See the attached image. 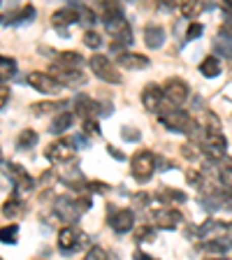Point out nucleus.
Returning <instances> with one entry per match:
<instances>
[{
    "label": "nucleus",
    "instance_id": "obj_29",
    "mask_svg": "<svg viewBox=\"0 0 232 260\" xmlns=\"http://www.w3.org/2000/svg\"><path fill=\"white\" fill-rule=\"evenodd\" d=\"M32 14H35V7H32V5H23L21 10L16 12V14L7 16V21H10V23H21V21H26V19H30Z\"/></svg>",
    "mask_w": 232,
    "mask_h": 260
},
{
    "label": "nucleus",
    "instance_id": "obj_2",
    "mask_svg": "<svg viewBox=\"0 0 232 260\" xmlns=\"http://www.w3.org/2000/svg\"><path fill=\"white\" fill-rule=\"evenodd\" d=\"M156 165H158V158H156V153L149 151V149H142V151H137L135 156L130 158V170H132V177H135L140 184H146V181L153 177Z\"/></svg>",
    "mask_w": 232,
    "mask_h": 260
},
{
    "label": "nucleus",
    "instance_id": "obj_20",
    "mask_svg": "<svg viewBox=\"0 0 232 260\" xmlns=\"http://www.w3.org/2000/svg\"><path fill=\"white\" fill-rule=\"evenodd\" d=\"M230 246H232V242L227 237H214V239H207L200 249L207 251L209 255H221V253H225Z\"/></svg>",
    "mask_w": 232,
    "mask_h": 260
},
{
    "label": "nucleus",
    "instance_id": "obj_46",
    "mask_svg": "<svg viewBox=\"0 0 232 260\" xmlns=\"http://www.w3.org/2000/svg\"><path fill=\"white\" fill-rule=\"evenodd\" d=\"M225 207H227V209L232 211V193H230V195H227V198H225Z\"/></svg>",
    "mask_w": 232,
    "mask_h": 260
},
{
    "label": "nucleus",
    "instance_id": "obj_24",
    "mask_svg": "<svg viewBox=\"0 0 232 260\" xmlns=\"http://www.w3.org/2000/svg\"><path fill=\"white\" fill-rule=\"evenodd\" d=\"M23 202L19 200V198H10V200H5V205H3V214H5L7 218H16V216H21L23 214Z\"/></svg>",
    "mask_w": 232,
    "mask_h": 260
},
{
    "label": "nucleus",
    "instance_id": "obj_5",
    "mask_svg": "<svg viewBox=\"0 0 232 260\" xmlns=\"http://www.w3.org/2000/svg\"><path fill=\"white\" fill-rule=\"evenodd\" d=\"M88 65H91V70L95 72V77H100L103 81H107V84H121L119 70H116V65H114L107 56H103V54L91 56Z\"/></svg>",
    "mask_w": 232,
    "mask_h": 260
},
{
    "label": "nucleus",
    "instance_id": "obj_11",
    "mask_svg": "<svg viewBox=\"0 0 232 260\" xmlns=\"http://www.w3.org/2000/svg\"><path fill=\"white\" fill-rule=\"evenodd\" d=\"M100 112H103V105L93 100L91 95L75 98V114H79L84 121H93L95 116H100Z\"/></svg>",
    "mask_w": 232,
    "mask_h": 260
},
{
    "label": "nucleus",
    "instance_id": "obj_35",
    "mask_svg": "<svg viewBox=\"0 0 232 260\" xmlns=\"http://www.w3.org/2000/svg\"><path fill=\"white\" fill-rule=\"evenodd\" d=\"M162 200H170V202H186V193H181V190H172V188H165V190H162Z\"/></svg>",
    "mask_w": 232,
    "mask_h": 260
},
{
    "label": "nucleus",
    "instance_id": "obj_34",
    "mask_svg": "<svg viewBox=\"0 0 232 260\" xmlns=\"http://www.w3.org/2000/svg\"><path fill=\"white\" fill-rule=\"evenodd\" d=\"M84 260H109V255H107V251H105L103 246H91Z\"/></svg>",
    "mask_w": 232,
    "mask_h": 260
},
{
    "label": "nucleus",
    "instance_id": "obj_31",
    "mask_svg": "<svg viewBox=\"0 0 232 260\" xmlns=\"http://www.w3.org/2000/svg\"><path fill=\"white\" fill-rule=\"evenodd\" d=\"M84 44L91 49H97V47H103V35L95 30H86L84 32Z\"/></svg>",
    "mask_w": 232,
    "mask_h": 260
},
{
    "label": "nucleus",
    "instance_id": "obj_16",
    "mask_svg": "<svg viewBox=\"0 0 232 260\" xmlns=\"http://www.w3.org/2000/svg\"><path fill=\"white\" fill-rule=\"evenodd\" d=\"M116 63L125 70H146L149 68V58L144 54H135V51H123L116 56Z\"/></svg>",
    "mask_w": 232,
    "mask_h": 260
},
{
    "label": "nucleus",
    "instance_id": "obj_4",
    "mask_svg": "<svg viewBox=\"0 0 232 260\" xmlns=\"http://www.w3.org/2000/svg\"><path fill=\"white\" fill-rule=\"evenodd\" d=\"M200 144H202V151L207 153L209 160H223V158H225L227 142H225V137L221 135V130H218V133H214V130H205Z\"/></svg>",
    "mask_w": 232,
    "mask_h": 260
},
{
    "label": "nucleus",
    "instance_id": "obj_1",
    "mask_svg": "<svg viewBox=\"0 0 232 260\" xmlns=\"http://www.w3.org/2000/svg\"><path fill=\"white\" fill-rule=\"evenodd\" d=\"M162 121V125L170 130H174V133H186V135H193L195 130H197V121L190 116L188 112H184V109H168V112H160L158 114Z\"/></svg>",
    "mask_w": 232,
    "mask_h": 260
},
{
    "label": "nucleus",
    "instance_id": "obj_18",
    "mask_svg": "<svg viewBox=\"0 0 232 260\" xmlns=\"http://www.w3.org/2000/svg\"><path fill=\"white\" fill-rule=\"evenodd\" d=\"M144 44L149 49H160L165 44V28L158 23H149L144 28Z\"/></svg>",
    "mask_w": 232,
    "mask_h": 260
},
{
    "label": "nucleus",
    "instance_id": "obj_41",
    "mask_svg": "<svg viewBox=\"0 0 232 260\" xmlns=\"http://www.w3.org/2000/svg\"><path fill=\"white\" fill-rule=\"evenodd\" d=\"M84 130L86 133H91V135H100V130H97V121H84Z\"/></svg>",
    "mask_w": 232,
    "mask_h": 260
},
{
    "label": "nucleus",
    "instance_id": "obj_25",
    "mask_svg": "<svg viewBox=\"0 0 232 260\" xmlns=\"http://www.w3.org/2000/svg\"><path fill=\"white\" fill-rule=\"evenodd\" d=\"M214 54H216V58H232V40L218 35L214 40Z\"/></svg>",
    "mask_w": 232,
    "mask_h": 260
},
{
    "label": "nucleus",
    "instance_id": "obj_39",
    "mask_svg": "<svg viewBox=\"0 0 232 260\" xmlns=\"http://www.w3.org/2000/svg\"><path fill=\"white\" fill-rule=\"evenodd\" d=\"M88 186H91L95 193H107L109 190V184H105V181H88Z\"/></svg>",
    "mask_w": 232,
    "mask_h": 260
},
{
    "label": "nucleus",
    "instance_id": "obj_49",
    "mask_svg": "<svg viewBox=\"0 0 232 260\" xmlns=\"http://www.w3.org/2000/svg\"><path fill=\"white\" fill-rule=\"evenodd\" d=\"M0 260H3V258H0Z\"/></svg>",
    "mask_w": 232,
    "mask_h": 260
},
{
    "label": "nucleus",
    "instance_id": "obj_37",
    "mask_svg": "<svg viewBox=\"0 0 232 260\" xmlns=\"http://www.w3.org/2000/svg\"><path fill=\"white\" fill-rule=\"evenodd\" d=\"M153 235V228L151 225H142L140 230L135 233V237H137V242H144V239H149Z\"/></svg>",
    "mask_w": 232,
    "mask_h": 260
},
{
    "label": "nucleus",
    "instance_id": "obj_44",
    "mask_svg": "<svg viewBox=\"0 0 232 260\" xmlns=\"http://www.w3.org/2000/svg\"><path fill=\"white\" fill-rule=\"evenodd\" d=\"M132 258H135V260H158V258H151V255H146L144 251H140V249L132 253Z\"/></svg>",
    "mask_w": 232,
    "mask_h": 260
},
{
    "label": "nucleus",
    "instance_id": "obj_8",
    "mask_svg": "<svg viewBox=\"0 0 232 260\" xmlns=\"http://www.w3.org/2000/svg\"><path fill=\"white\" fill-rule=\"evenodd\" d=\"M162 95L172 107H179V105H184L188 100L190 88L184 79H168V84L162 86Z\"/></svg>",
    "mask_w": 232,
    "mask_h": 260
},
{
    "label": "nucleus",
    "instance_id": "obj_38",
    "mask_svg": "<svg viewBox=\"0 0 232 260\" xmlns=\"http://www.w3.org/2000/svg\"><path fill=\"white\" fill-rule=\"evenodd\" d=\"M75 202H77V207H79V211H88V209H91V198H88V195H79Z\"/></svg>",
    "mask_w": 232,
    "mask_h": 260
},
{
    "label": "nucleus",
    "instance_id": "obj_33",
    "mask_svg": "<svg viewBox=\"0 0 232 260\" xmlns=\"http://www.w3.org/2000/svg\"><path fill=\"white\" fill-rule=\"evenodd\" d=\"M79 21L86 23V26H93V23L97 21V16L93 14L91 7H79Z\"/></svg>",
    "mask_w": 232,
    "mask_h": 260
},
{
    "label": "nucleus",
    "instance_id": "obj_48",
    "mask_svg": "<svg viewBox=\"0 0 232 260\" xmlns=\"http://www.w3.org/2000/svg\"><path fill=\"white\" fill-rule=\"evenodd\" d=\"M0 162H3V149H0Z\"/></svg>",
    "mask_w": 232,
    "mask_h": 260
},
{
    "label": "nucleus",
    "instance_id": "obj_17",
    "mask_svg": "<svg viewBox=\"0 0 232 260\" xmlns=\"http://www.w3.org/2000/svg\"><path fill=\"white\" fill-rule=\"evenodd\" d=\"M54 209L65 223H77V218H79V214H81L79 207H77V202L70 200V198H58Z\"/></svg>",
    "mask_w": 232,
    "mask_h": 260
},
{
    "label": "nucleus",
    "instance_id": "obj_32",
    "mask_svg": "<svg viewBox=\"0 0 232 260\" xmlns=\"http://www.w3.org/2000/svg\"><path fill=\"white\" fill-rule=\"evenodd\" d=\"M218 181H221V186H225V188H232V165H223V168L218 170Z\"/></svg>",
    "mask_w": 232,
    "mask_h": 260
},
{
    "label": "nucleus",
    "instance_id": "obj_13",
    "mask_svg": "<svg viewBox=\"0 0 232 260\" xmlns=\"http://www.w3.org/2000/svg\"><path fill=\"white\" fill-rule=\"evenodd\" d=\"M26 81H28V86H32L40 93H54L56 88H58L56 79L49 75V72H30V75L26 77Z\"/></svg>",
    "mask_w": 232,
    "mask_h": 260
},
{
    "label": "nucleus",
    "instance_id": "obj_45",
    "mask_svg": "<svg viewBox=\"0 0 232 260\" xmlns=\"http://www.w3.org/2000/svg\"><path fill=\"white\" fill-rule=\"evenodd\" d=\"M109 153H112L114 158H121V160H123V158H125V156H123V151H116L114 146H109Z\"/></svg>",
    "mask_w": 232,
    "mask_h": 260
},
{
    "label": "nucleus",
    "instance_id": "obj_23",
    "mask_svg": "<svg viewBox=\"0 0 232 260\" xmlns=\"http://www.w3.org/2000/svg\"><path fill=\"white\" fill-rule=\"evenodd\" d=\"M14 72H16V60L12 56H0V84L12 79Z\"/></svg>",
    "mask_w": 232,
    "mask_h": 260
},
{
    "label": "nucleus",
    "instance_id": "obj_40",
    "mask_svg": "<svg viewBox=\"0 0 232 260\" xmlns=\"http://www.w3.org/2000/svg\"><path fill=\"white\" fill-rule=\"evenodd\" d=\"M7 100H10V88L5 84H0V109L7 105Z\"/></svg>",
    "mask_w": 232,
    "mask_h": 260
},
{
    "label": "nucleus",
    "instance_id": "obj_12",
    "mask_svg": "<svg viewBox=\"0 0 232 260\" xmlns=\"http://www.w3.org/2000/svg\"><path fill=\"white\" fill-rule=\"evenodd\" d=\"M107 221L114 233H128L135 225V214H132V209H114V211H109Z\"/></svg>",
    "mask_w": 232,
    "mask_h": 260
},
{
    "label": "nucleus",
    "instance_id": "obj_27",
    "mask_svg": "<svg viewBox=\"0 0 232 260\" xmlns=\"http://www.w3.org/2000/svg\"><path fill=\"white\" fill-rule=\"evenodd\" d=\"M16 144H19V149H30V146L38 144V133L32 128H26L21 130V135H19V140H16Z\"/></svg>",
    "mask_w": 232,
    "mask_h": 260
},
{
    "label": "nucleus",
    "instance_id": "obj_28",
    "mask_svg": "<svg viewBox=\"0 0 232 260\" xmlns=\"http://www.w3.org/2000/svg\"><path fill=\"white\" fill-rule=\"evenodd\" d=\"M81 56L77 54V51H63V54H58V65H63V68H72V70H77V65L81 63Z\"/></svg>",
    "mask_w": 232,
    "mask_h": 260
},
{
    "label": "nucleus",
    "instance_id": "obj_42",
    "mask_svg": "<svg viewBox=\"0 0 232 260\" xmlns=\"http://www.w3.org/2000/svg\"><path fill=\"white\" fill-rule=\"evenodd\" d=\"M221 38H227V40H232V23H223L221 26V32H218Z\"/></svg>",
    "mask_w": 232,
    "mask_h": 260
},
{
    "label": "nucleus",
    "instance_id": "obj_15",
    "mask_svg": "<svg viewBox=\"0 0 232 260\" xmlns=\"http://www.w3.org/2000/svg\"><path fill=\"white\" fill-rule=\"evenodd\" d=\"M75 21H79V5H68V7H60L58 12H54L51 14V23H54L56 28H63V26H70V23H75Z\"/></svg>",
    "mask_w": 232,
    "mask_h": 260
},
{
    "label": "nucleus",
    "instance_id": "obj_9",
    "mask_svg": "<svg viewBox=\"0 0 232 260\" xmlns=\"http://www.w3.org/2000/svg\"><path fill=\"white\" fill-rule=\"evenodd\" d=\"M44 156H47L51 162H65V160H70V158L75 156V142L68 140V137H60V140L51 142V144L47 146Z\"/></svg>",
    "mask_w": 232,
    "mask_h": 260
},
{
    "label": "nucleus",
    "instance_id": "obj_30",
    "mask_svg": "<svg viewBox=\"0 0 232 260\" xmlns=\"http://www.w3.org/2000/svg\"><path fill=\"white\" fill-rule=\"evenodd\" d=\"M16 237H19V225H5V228H0V242L14 244Z\"/></svg>",
    "mask_w": 232,
    "mask_h": 260
},
{
    "label": "nucleus",
    "instance_id": "obj_43",
    "mask_svg": "<svg viewBox=\"0 0 232 260\" xmlns=\"http://www.w3.org/2000/svg\"><path fill=\"white\" fill-rule=\"evenodd\" d=\"M123 137H125V140H130V142H135L137 137H140V133H137V130H132V128H123Z\"/></svg>",
    "mask_w": 232,
    "mask_h": 260
},
{
    "label": "nucleus",
    "instance_id": "obj_47",
    "mask_svg": "<svg viewBox=\"0 0 232 260\" xmlns=\"http://www.w3.org/2000/svg\"><path fill=\"white\" fill-rule=\"evenodd\" d=\"M205 260H227L225 255H209V258H205Z\"/></svg>",
    "mask_w": 232,
    "mask_h": 260
},
{
    "label": "nucleus",
    "instance_id": "obj_14",
    "mask_svg": "<svg viewBox=\"0 0 232 260\" xmlns=\"http://www.w3.org/2000/svg\"><path fill=\"white\" fill-rule=\"evenodd\" d=\"M162 100H165V95H162V88L158 86V84L144 86V91H142V105H144L149 112H160Z\"/></svg>",
    "mask_w": 232,
    "mask_h": 260
},
{
    "label": "nucleus",
    "instance_id": "obj_6",
    "mask_svg": "<svg viewBox=\"0 0 232 260\" xmlns=\"http://www.w3.org/2000/svg\"><path fill=\"white\" fill-rule=\"evenodd\" d=\"M49 75L56 79V84L60 86H68V88H77L81 84H86V77L81 75L79 70H72V68H63V65H51L49 68Z\"/></svg>",
    "mask_w": 232,
    "mask_h": 260
},
{
    "label": "nucleus",
    "instance_id": "obj_7",
    "mask_svg": "<svg viewBox=\"0 0 232 260\" xmlns=\"http://www.w3.org/2000/svg\"><path fill=\"white\" fill-rule=\"evenodd\" d=\"M5 174L12 179V184H14L16 193H30L35 188V181L32 177L28 174V170H23L19 162H7L5 165Z\"/></svg>",
    "mask_w": 232,
    "mask_h": 260
},
{
    "label": "nucleus",
    "instance_id": "obj_10",
    "mask_svg": "<svg viewBox=\"0 0 232 260\" xmlns=\"http://www.w3.org/2000/svg\"><path fill=\"white\" fill-rule=\"evenodd\" d=\"M181 221H184V216L174 207H162V209L153 211V223H156V228H162V230H174Z\"/></svg>",
    "mask_w": 232,
    "mask_h": 260
},
{
    "label": "nucleus",
    "instance_id": "obj_21",
    "mask_svg": "<svg viewBox=\"0 0 232 260\" xmlns=\"http://www.w3.org/2000/svg\"><path fill=\"white\" fill-rule=\"evenodd\" d=\"M72 123H75V114H70V112H58V114H54V121H51L49 130H51L54 135H60V133H65V130L70 128Z\"/></svg>",
    "mask_w": 232,
    "mask_h": 260
},
{
    "label": "nucleus",
    "instance_id": "obj_19",
    "mask_svg": "<svg viewBox=\"0 0 232 260\" xmlns=\"http://www.w3.org/2000/svg\"><path fill=\"white\" fill-rule=\"evenodd\" d=\"M58 114L65 112V100H42V103H32L30 105V114L42 116V114Z\"/></svg>",
    "mask_w": 232,
    "mask_h": 260
},
{
    "label": "nucleus",
    "instance_id": "obj_36",
    "mask_svg": "<svg viewBox=\"0 0 232 260\" xmlns=\"http://www.w3.org/2000/svg\"><path fill=\"white\" fill-rule=\"evenodd\" d=\"M202 35V23H197V21H193L188 26V32H186V40H197Z\"/></svg>",
    "mask_w": 232,
    "mask_h": 260
},
{
    "label": "nucleus",
    "instance_id": "obj_26",
    "mask_svg": "<svg viewBox=\"0 0 232 260\" xmlns=\"http://www.w3.org/2000/svg\"><path fill=\"white\" fill-rule=\"evenodd\" d=\"M179 12H181L186 19H190V23H193L195 19L205 12V5H202V3H181V5H179Z\"/></svg>",
    "mask_w": 232,
    "mask_h": 260
},
{
    "label": "nucleus",
    "instance_id": "obj_22",
    "mask_svg": "<svg viewBox=\"0 0 232 260\" xmlns=\"http://www.w3.org/2000/svg\"><path fill=\"white\" fill-rule=\"evenodd\" d=\"M200 75L207 77V79H214V77L221 75V60L214 58V56H207L200 63Z\"/></svg>",
    "mask_w": 232,
    "mask_h": 260
},
{
    "label": "nucleus",
    "instance_id": "obj_3",
    "mask_svg": "<svg viewBox=\"0 0 232 260\" xmlns=\"http://www.w3.org/2000/svg\"><path fill=\"white\" fill-rule=\"evenodd\" d=\"M88 244V235L77 225H65L58 233V251L65 255H72L81 251Z\"/></svg>",
    "mask_w": 232,
    "mask_h": 260
}]
</instances>
